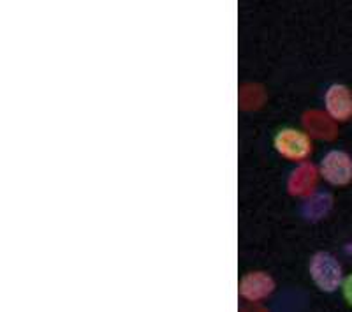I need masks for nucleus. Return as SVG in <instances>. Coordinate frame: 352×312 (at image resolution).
Wrapping results in <instances>:
<instances>
[{
    "mask_svg": "<svg viewBox=\"0 0 352 312\" xmlns=\"http://www.w3.org/2000/svg\"><path fill=\"white\" fill-rule=\"evenodd\" d=\"M333 200L329 192H317L316 196H310V200L305 201L303 205V216L305 219L317 220L324 217L331 208Z\"/></svg>",
    "mask_w": 352,
    "mask_h": 312,
    "instance_id": "obj_6",
    "label": "nucleus"
},
{
    "mask_svg": "<svg viewBox=\"0 0 352 312\" xmlns=\"http://www.w3.org/2000/svg\"><path fill=\"white\" fill-rule=\"evenodd\" d=\"M314 169L316 168L312 165H303L301 168H298L296 171L292 173V178H298V180L303 182V184H300L292 191V194H303V189L307 191V189L314 187V184H316V171Z\"/></svg>",
    "mask_w": 352,
    "mask_h": 312,
    "instance_id": "obj_7",
    "label": "nucleus"
},
{
    "mask_svg": "<svg viewBox=\"0 0 352 312\" xmlns=\"http://www.w3.org/2000/svg\"><path fill=\"white\" fill-rule=\"evenodd\" d=\"M275 289V280L264 272H250L241 277L240 295L248 302H259Z\"/></svg>",
    "mask_w": 352,
    "mask_h": 312,
    "instance_id": "obj_5",
    "label": "nucleus"
},
{
    "mask_svg": "<svg viewBox=\"0 0 352 312\" xmlns=\"http://www.w3.org/2000/svg\"><path fill=\"white\" fill-rule=\"evenodd\" d=\"M342 293H344L345 302L352 307V273H349L347 277H344V282H342Z\"/></svg>",
    "mask_w": 352,
    "mask_h": 312,
    "instance_id": "obj_8",
    "label": "nucleus"
},
{
    "mask_svg": "<svg viewBox=\"0 0 352 312\" xmlns=\"http://www.w3.org/2000/svg\"><path fill=\"white\" fill-rule=\"evenodd\" d=\"M320 176L335 187H345L352 182V157L344 150H329L319 165Z\"/></svg>",
    "mask_w": 352,
    "mask_h": 312,
    "instance_id": "obj_2",
    "label": "nucleus"
},
{
    "mask_svg": "<svg viewBox=\"0 0 352 312\" xmlns=\"http://www.w3.org/2000/svg\"><path fill=\"white\" fill-rule=\"evenodd\" d=\"M326 113L333 121L345 122L352 118V90L345 85L335 83L326 90L324 96Z\"/></svg>",
    "mask_w": 352,
    "mask_h": 312,
    "instance_id": "obj_4",
    "label": "nucleus"
},
{
    "mask_svg": "<svg viewBox=\"0 0 352 312\" xmlns=\"http://www.w3.org/2000/svg\"><path fill=\"white\" fill-rule=\"evenodd\" d=\"M310 277L317 288L324 293H333L340 288L344 282L342 264L329 252H316L308 267Z\"/></svg>",
    "mask_w": 352,
    "mask_h": 312,
    "instance_id": "obj_1",
    "label": "nucleus"
},
{
    "mask_svg": "<svg viewBox=\"0 0 352 312\" xmlns=\"http://www.w3.org/2000/svg\"><path fill=\"white\" fill-rule=\"evenodd\" d=\"M273 145L276 152L289 160H303L312 154V141L298 129H282L276 132Z\"/></svg>",
    "mask_w": 352,
    "mask_h": 312,
    "instance_id": "obj_3",
    "label": "nucleus"
}]
</instances>
